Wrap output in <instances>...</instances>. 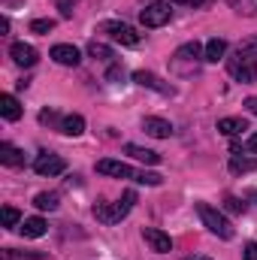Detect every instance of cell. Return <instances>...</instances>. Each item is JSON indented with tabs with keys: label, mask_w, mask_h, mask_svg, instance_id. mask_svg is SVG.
I'll list each match as a JSON object with an SVG mask.
<instances>
[{
	"label": "cell",
	"mask_w": 257,
	"mask_h": 260,
	"mask_svg": "<svg viewBox=\"0 0 257 260\" xmlns=\"http://www.w3.org/2000/svg\"><path fill=\"white\" fill-rule=\"evenodd\" d=\"M227 73L242 85L257 82V37L245 40L242 46H236V52L227 58Z\"/></svg>",
	"instance_id": "1"
},
{
	"label": "cell",
	"mask_w": 257,
	"mask_h": 260,
	"mask_svg": "<svg viewBox=\"0 0 257 260\" xmlns=\"http://www.w3.org/2000/svg\"><path fill=\"white\" fill-rule=\"evenodd\" d=\"M133 203H136V191H124V197L118 203H97L94 206V218L103 221V224H118L121 218L130 215Z\"/></svg>",
	"instance_id": "2"
},
{
	"label": "cell",
	"mask_w": 257,
	"mask_h": 260,
	"mask_svg": "<svg viewBox=\"0 0 257 260\" xmlns=\"http://www.w3.org/2000/svg\"><path fill=\"white\" fill-rule=\"evenodd\" d=\"M197 215H200V221H203L218 239H233V224H230L215 206H209V203H197Z\"/></svg>",
	"instance_id": "3"
},
{
	"label": "cell",
	"mask_w": 257,
	"mask_h": 260,
	"mask_svg": "<svg viewBox=\"0 0 257 260\" xmlns=\"http://www.w3.org/2000/svg\"><path fill=\"white\" fill-rule=\"evenodd\" d=\"M170 18H173L170 0H154V3H148V6L139 12V21H142L145 27H164V24H170Z\"/></svg>",
	"instance_id": "4"
},
{
	"label": "cell",
	"mask_w": 257,
	"mask_h": 260,
	"mask_svg": "<svg viewBox=\"0 0 257 260\" xmlns=\"http://www.w3.org/2000/svg\"><path fill=\"white\" fill-rule=\"evenodd\" d=\"M103 37H109L112 43H121V46H139V34L124 24V21H103L100 27H97Z\"/></svg>",
	"instance_id": "5"
},
{
	"label": "cell",
	"mask_w": 257,
	"mask_h": 260,
	"mask_svg": "<svg viewBox=\"0 0 257 260\" xmlns=\"http://www.w3.org/2000/svg\"><path fill=\"white\" fill-rule=\"evenodd\" d=\"M64 170H67V160L61 154L43 151V154H37V160H34V173H37V176H61Z\"/></svg>",
	"instance_id": "6"
},
{
	"label": "cell",
	"mask_w": 257,
	"mask_h": 260,
	"mask_svg": "<svg viewBox=\"0 0 257 260\" xmlns=\"http://www.w3.org/2000/svg\"><path fill=\"white\" fill-rule=\"evenodd\" d=\"M97 173H103V176H112V179H139V173L127 167L124 160H112V157H103V160H97Z\"/></svg>",
	"instance_id": "7"
},
{
	"label": "cell",
	"mask_w": 257,
	"mask_h": 260,
	"mask_svg": "<svg viewBox=\"0 0 257 260\" xmlns=\"http://www.w3.org/2000/svg\"><path fill=\"white\" fill-rule=\"evenodd\" d=\"M142 239H145L148 248L157 251V254H170V251H173L170 233H164V230H157V227H142Z\"/></svg>",
	"instance_id": "8"
},
{
	"label": "cell",
	"mask_w": 257,
	"mask_h": 260,
	"mask_svg": "<svg viewBox=\"0 0 257 260\" xmlns=\"http://www.w3.org/2000/svg\"><path fill=\"white\" fill-rule=\"evenodd\" d=\"M133 82L142 85V88H151V91H157V94H164V97H173V94H176L173 85H167L164 79H157L154 73H145V70H136V73H133Z\"/></svg>",
	"instance_id": "9"
},
{
	"label": "cell",
	"mask_w": 257,
	"mask_h": 260,
	"mask_svg": "<svg viewBox=\"0 0 257 260\" xmlns=\"http://www.w3.org/2000/svg\"><path fill=\"white\" fill-rule=\"evenodd\" d=\"M49 58H52L55 64H61V67H76L79 61H82L79 49H76V46H70V43H58V46H52Z\"/></svg>",
	"instance_id": "10"
},
{
	"label": "cell",
	"mask_w": 257,
	"mask_h": 260,
	"mask_svg": "<svg viewBox=\"0 0 257 260\" xmlns=\"http://www.w3.org/2000/svg\"><path fill=\"white\" fill-rule=\"evenodd\" d=\"M9 58H12L18 67H34L37 61H40L37 49L27 46V43H12V46H9Z\"/></svg>",
	"instance_id": "11"
},
{
	"label": "cell",
	"mask_w": 257,
	"mask_h": 260,
	"mask_svg": "<svg viewBox=\"0 0 257 260\" xmlns=\"http://www.w3.org/2000/svg\"><path fill=\"white\" fill-rule=\"evenodd\" d=\"M142 130H145L148 136H154V139H167V136L173 133V124H170L167 118H154V115H148V118H142Z\"/></svg>",
	"instance_id": "12"
},
{
	"label": "cell",
	"mask_w": 257,
	"mask_h": 260,
	"mask_svg": "<svg viewBox=\"0 0 257 260\" xmlns=\"http://www.w3.org/2000/svg\"><path fill=\"white\" fill-rule=\"evenodd\" d=\"M0 164H3V167L18 170V167H24V151H21V148H15L12 142H0Z\"/></svg>",
	"instance_id": "13"
},
{
	"label": "cell",
	"mask_w": 257,
	"mask_h": 260,
	"mask_svg": "<svg viewBox=\"0 0 257 260\" xmlns=\"http://www.w3.org/2000/svg\"><path fill=\"white\" fill-rule=\"evenodd\" d=\"M224 55H227V40H221V37H212L203 49V61H209V64H218Z\"/></svg>",
	"instance_id": "14"
},
{
	"label": "cell",
	"mask_w": 257,
	"mask_h": 260,
	"mask_svg": "<svg viewBox=\"0 0 257 260\" xmlns=\"http://www.w3.org/2000/svg\"><path fill=\"white\" fill-rule=\"evenodd\" d=\"M21 103L12 97V94H0V115L6 118V121H18L21 118Z\"/></svg>",
	"instance_id": "15"
},
{
	"label": "cell",
	"mask_w": 257,
	"mask_h": 260,
	"mask_svg": "<svg viewBox=\"0 0 257 260\" xmlns=\"http://www.w3.org/2000/svg\"><path fill=\"white\" fill-rule=\"evenodd\" d=\"M257 170V157H245V154H233L230 157V173L233 176H245Z\"/></svg>",
	"instance_id": "16"
},
{
	"label": "cell",
	"mask_w": 257,
	"mask_h": 260,
	"mask_svg": "<svg viewBox=\"0 0 257 260\" xmlns=\"http://www.w3.org/2000/svg\"><path fill=\"white\" fill-rule=\"evenodd\" d=\"M46 230H49V224L43 218H24L21 221V233L27 239H40V236H46Z\"/></svg>",
	"instance_id": "17"
},
{
	"label": "cell",
	"mask_w": 257,
	"mask_h": 260,
	"mask_svg": "<svg viewBox=\"0 0 257 260\" xmlns=\"http://www.w3.org/2000/svg\"><path fill=\"white\" fill-rule=\"evenodd\" d=\"M124 154L136 157V160H142V164H160V154L151 151V148H142V145H124Z\"/></svg>",
	"instance_id": "18"
},
{
	"label": "cell",
	"mask_w": 257,
	"mask_h": 260,
	"mask_svg": "<svg viewBox=\"0 0 257 260\" xmlns=\"http://www.w3.org/2000/svg\"><path fill=\"white\" fill-rule=\"evenodd\" d=\"M61 133H64V136H79V133H85V118H82V115H67V118H61Z\"/></svg>",
	"instance_id": "19"
},
{
	"label": "cell",
	"mask_w": 257,
	"mask_h": 260,
	"mask_svg": "<svg viewBox=\"0 0 257 260\" xmlns=\"http://www.w3.org/2000/svg\"><path fill=\"white\" fill-rule=\"evenodd\" d=\"M218 130H221L224 136H236V133L248 130V121H245V118H221V121H218Z\"/></svg>",
	"instance_id": "20"
},
{
	"label": "cell",
	"mask_w": 257,
	"mask_h": 260,
	"mask_svg": "<svg viewBox=\"0 0 257 260\" xmlns=\"http://www.w3.org/2000/svg\"><path fill=\"white\" fill-rule=\"evenodd\" d=\"M0 260H49V254H34V251H15V248H3Z\"/></svg>",
	"instance_id": "21"
},
{
	"label": "cell",
	"mask_w": 257,
	"mask_h": 260,
	"mask_svg": "<svg viewBox=\"0 0 257 260\" xmlns=\"http://www.w3.org/2000/svg\"><path fill=\"white\" fill-rule=\"evenodd\" d=\"M203 52H200V46L197 43H185L182 49H176V55H173V61L179 64V61H197Z\"/></svg>",
	"instance_id": "22"
},
{
	"label": "cell",
	"mask_w": 257,
	"mask_h": 260,
	"mask_svg": "<svg viewBox=\"0 0 257 260\" xmlns=\"http://www.w3.org/2000/svg\"><path fill=\"white\" fill-rule=\"evenodd\" d=\"M34 206L43 209V212H55V209L61 206V197L58 194H37L34 197Z\"/></svg>",
	"instance_id": "23"
},
{
	"label": "cell",
	"mask_w": 257,
	"mask_h": 260,
	"mask_svg": "<svg viewBox=\"0 0 257 260\" xmlns=\"http://www.w3.org/2000/svg\"><path fill=\"white\" fill-rule=\"evenodd\" d=\"M88 55L91 58H100V61H112L115 55H112V49L109 46H103V43H97V40H91L88 43Z\"/></svg>",
	"instance_id": "24"
},
{
	"label": "cell",
	"mask_w": 257,
	"mask_h": 260,
	"mask_svg": "<svg viewBox=\"0 0 257 260\" xmlns=\"http://www.w3.org/2000/svg\"><path fill=\"white\" fill-rule=\"evenodd\" d=\"M0 221H3V227H18L21 224V215H18V209H12V206H3L0 209Z\"/></svg>",
	"instance_id": "25"
},
{
	"label": "cell",
	"mask_w": 257,
	"mask_h": 260,
	"mask_svg": "<svg viewBox=\"0 0 257 260\" xmlns=\"http://www.w3.org/2000/svg\"><path fill=\"white\" fill-rule=\"evenodd\" d=\"M30 30L34 34H49V30H55V18H34Z\"/></svg>",
	"instance_id": "26"
},
{
	"label": "cell",
	"mask_w": 257,
	"mask_h": 260,
	"mask_svg": "<svg viewBox=\"0 0 257 260\" xmlns=\"http://www.w3.org/2000/svg\"><path fill=\"white\" fill-rule=\"evenodd\" d=\"M224 206H227L230 212H242V209H245V203H242V200H236V197H227V200H224Z\"/></svg>",
	"instance_id": "27"
},
{
	"label": "cell",
	"mask_w": 257,
	"mask_h": 260,
	"mask_svg": "<svg viewBox=\"0 0 257 260\" xmlns=\"http://www.w3.org/2000/svg\"><path fill=\"white\" fill-rule=\"evenodd\" d=\"M55 3L61 6V15H64V18H70V15H73V6H76V0H55Z\"/></svg>",
	"instance_id": "28"
},
{
	"label": "cell",
	"mask_w": 257,
	"mask_h": 260,
	"mask_svg": "<svg viewBox=\"0 0 257 260\" xmlns=\"http://www.w3.org/2000/svg\"><path fill=\"white\" fill-rule=\"evenodd\" d=\"M55 121H58V115H55L52 109H43V112H40V124H55Z\"/></svg>",
	"instance_id": "29"
},
{
	"label": "cell",
	"mask_w": 257,
	"mask_h": 260,
	"mask_svg": "<svg viewBox=\"0 0 257 260\" xmlns=\"http://www.w3.org/2000/svg\"><path fill=\"white\" fill-rule=\"evenodd\" d=\"M242 257H245V260H257V242H248V245H245Z\"/></svg>",
	"instance_id": "30"
},
{
	"label": "cell",
	"mask_w": 257,
	"mask_h": 260,
	"mask_svg": "<svg viewBox=\"0 0 257 260\" xmlns=\"http://www.w3.org/2000/svg\"><path fill=\"white\" fill-rule=\"evenodd\" d=\"M245 109H248L251 115H257V97H248V100H245Z\"/></svg>",
	"instance_id": "31"
},
{
	"label": "cell",
	"mask_w": 257,
	"mask_h": 260,
	"mask_svg": "<svg viewBox=\"0 0 257 260\" xmlns=\"http://www.w3.org/2000/svg\"><path fill=\"white\" fill-rule=\"evenodd\" d=\"M106 79H109V82H112V79H121V70H118V67H112V70L106 73Z\"/></svg>",
	"instance_id": "32"
},
{
	"label": "cell",
	"mask_w": 257,
	"mask_h": 260,
	"mask_svg": "<svg viewBox=\"0 0 257 260\" xmlns=\"http://www.w3.org/2000/svg\"><path fill=\"white\" fill-rule=\"evenodd\" d=\"M248 151H254V154H257V133L248 136Z\"/></svg>",
	"instance_id": "33"
},
{
	"label": "cell",
	"mask_w": 257,
	"mask_h": 260,
	"mask_svg": "<svg viewBox=\"0 0 257 260\" xmlns=\"http://www.w3.org/2000/svg\"><path fill=\"white\" fill-rule=\"evenodd\" d=\"M0 34H9V18H6V15L0 18Z\"/></svg>",
	"instance_id": "34"
},
{
	"label": "cell",
	"mask_w": 257,
	"mask_h": 260,
	"mask_svg": "<svg viewBox=\"0 0 257 260\" xmlns=\"http://www.w3.org/2000/svg\"><path fill=\"white\" fill-rule=\"evenodd\" d=\"M173 3H185V6H200L203 0H173Z\"/></svg>",
	"instance_id": "35"
},
{
	"label": "cell",
	"mask_w": 257,
	"mask_h": 260,
	"mask_svg": "<svg viewBox=\"0 0 257 260\" xmlns=\"http://www.w3.org/2000/svg\"><path fill=\"white\" fill-rule=\"evenodd\" d=\"M185 260H209V257H203V254H194V257H185Z\"/></svg>",
	"instance_id": "36"
}]
</instances>
